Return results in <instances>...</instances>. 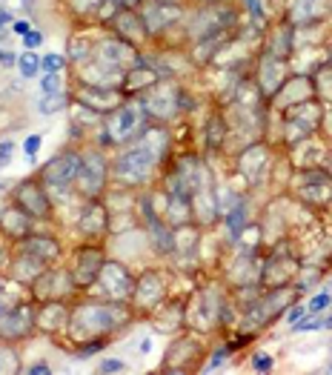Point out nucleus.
I'll use <instances>...</instances> for the list:
<instances>
[{
  "mask_svg": "<svg viewBox=\"0 0 332 375\" xmlns=\"http://www.w3.org/2000/svg\"><path fill=\"white\" fill-rule=\"evenodd\" d=\"M9 307H12V304H9V301H6V298H0V315H4V312H6V309H9Z\"/></svg>",
  "mask_w": 332,
  "mask_h": 375,
  "instance_id": "38",
  "label": "nucleus"
},
{
  "mask_svg": "<svg viewBox=\"0 0 332 375\" xmlns=\"http://www.w3.org/2000/svg\"><path fill=\"white\" fill-rule=\"evenodd\" d=\"M132 298H146V301H143V309H152V307H157V304L163 301V281H160L155 272H146V275H140V281L135 284V292H132Z\"/></svg>",
  "mask_w": 332,
  "mask_h": 375,
  "instance_id": "15",
  "label": "nucleus"
},
{
  "mask_svg": "<svg viewBox=\"0 0 332 375\" xmlns=\"http://www.w3.org/2000/svg\"><path fill=\"white\" fill-rule=\"evenodd\" d=\"M24 9H32V0H24V4H21Z\"/></svg>",
  "mask_w": 332,
  "mask_h": 375,
  "instance_id": "39",
  "label": "nucleus"
},
{
  "mask_svg": "<svg viewBox=\"0 0 332 375\" xmlns=\"http://www.w3.org/2000/svg\"><path fill=\"white\" fill-rule=\"evenodd\" d=\"M100 269H103V252H100L98 247H81V250L75 252L72 272H69L75 289H86V287H92V284L98 281Z\"/></svg>",
  "mask_w": 332,
  "mask_h": 375,
  "instance_id": "6",
  "label": "nucleus"
},
{
  "mask_svg": "<svg viewBox=\"0 0 332 375\" xmlns=\"http://www.w3.org/2000/svg\"><path fill=\"white\" fill-rule=\"evenodd\" d=\"M69 6L78 15H89V12H98L103 6V0H69Z\"/></svg>",
  "mask_w": 332,
  "mask_h": 375,
  "instance_id": "21",
  "label": "nucleus"
},
{
  "mask_svg": "<svg viewBox=\"0 0 332 375\" xmlns=\"http://www.w3.org/2000/svg\"><path fill=\"white\" fill-rule=\"evenodd\" d=\"M118 4H120L123 9H138V6L143 4V0H118Z\"/></svg>",
  "mask_w": 332,
  "mask_h": 375,
  "instance_id": "35",
  "label": "nucleus"
},
{
  "mask_svg": "<svg viewBox=\"0 0 332 375\" xmlns=\"http://www.w3.org/2000/svg\"><path fill=\"white\" fill-rule=\"evenodd\" d=\"M98 281H100V287L106 289L109 301H115V304L132 298V292H135V281H132L129 269L120 267L118 261H103V269H100Z\"/></svg>",
  "mask_w": 332,
  "mask_h": 375,
  "instance_id": "7",
  "label": "nucleus"
},
{
  "mask_svg": "<svg viewBox=\"0 0 332 375\" xmlns=\"http://www.w3.org/2000/svg\"><path fill=\"white\" fill-rule=\"evenodd\" d=\"M329 349H332V344H329Z\"/></svg>",
  "mask_w": 332,
  "mask_h": 375,
  "instance_id": "42",
  "label": "nucleus"
},
{
  "mask_svg": "<svg viewBox=\"0 0 332 375\" xmlns=\"http://www.w3.org/2000/svg\"><path fill=\"white\" fill-rule=\"evenodd\" d=\"M298 12L304 15V21H318L326 12V0H298Z\"/></svg>",
  "mask_w": 332,
  "mask_h": 375,
  "instance_id": "18",
  "label": "nucleus"
},
{
  "mask_svg": "<svg viewBox=\"0 0 332 375\" xmlns=\"http://www.w3.org/2000/svg\"><path fill=\"white\" fill-rule=\"evenodd\" d=\"M15 32H18V35H29V32H32V26H29L26 21H18V24H15Z\"/></svg>",
  "mask_w": 332,
  "mask_h": 375,
  "instance_id": "34",
  "label": "nucleus"
},
{
  "mask_svg": "<svg viewBox=\"0 0 332 375\" xmlns=\"http://www.w3.org/2000/svg\"><path fill=\"white\" fill-rule=\"evenodd\" d=\"M41 66H43L46 72H63L66 58H63V55H46V58H41Z\"/></svg>",
  "mask_w": 332,
  "mask_h": 375,
  "instance_id": "24",
  "label": "nucleus"
},
{
  "mask_svg": "<svg viewBox=\"0 0 332 375\" xmlns=\"http://www.w3.org/2000/svg\"><path fill=\"white\" fill-rule=\"evenodd\" d=\"M41 86H43L46 95H49V92H58V72H46V78L41 81Z\"/></svg>",
  "mask_w": 332,
  "mask_h": 375,
  "instance_id": "29",
  "label": "nucleus"
},
{
  "mask_svg": "<svg viewBox=\"0 0 332 375\" xmlns=\"http://www.w3.org/2000/svg\"><path fill=\"white\" fill-rule=\"evenodd\" d=\"M83 155L81 152H61L58 158H52L43 169H41V180L46 186H55V190H66V186L75 183L78 172H81Z\"/></svg>",
  "mask_w": 332,
  "mask_h": 375,
  "instance_id": "4",
  "label": "nucleus"
},
{
  "mask_svg": "<svg viewBox=\"0 0 332 375\" xmlns=\"http://www.w3.org/2000/svg\"><path fill=\"white\" fill-rule=\"evenodd\" d=\"M69 324H72V335L98 338V335L118 327V307H115V301L112 304H81V307H75Z\"/></svg>",
  "mask_w": 332,
  "mask_h": 375,
  "instance_id": "2",
  "label": "nucleus"
},
{
  "mask_svg": "<svg viewBox=\"0 0 332 375\" xmlns=\"http://www.w3.org/2000/svg\"><path fill=\"white\" fill-rule=\"evenodd\" d=\"M78 190L86 195V198H98L103 192V186L109 180V166L103 160L100 152H86L83 155V163H81V172H78Z\"/></svg>",
  "mask_w": 332,
  "mask_h": 375,
  "instance_id": "5",
  "label": "nucleus"
},
{
  "mask_svg": "<svg viewBox=\"0 0 332 375\" xmlns=\"http://www.w3.org/2000/svg\"><path fill=\"white\" fill-rule=\"evenodd\" d=\"M15 207H21L29 218H49L52 215V204H49V195L43 192V186L38 180H24L18 190H15Z\"/></svg>",
  "mask_w": 332,
  "mask_h": 375,
  "instance_id": "8",
  "label": "nucleus"
},
{
  "mask_svg": "<svg viewBox=\"0 0 332 375\" xmlns=\"http://www.w3.org/2000/svg\"><path fill=\"white\" fill-rule=\"evenodd\" d=\"M149 112L143 106V98L140 101H120L118 109L109 112L106 123H103V143H123L129 140L132 135L140 132V126L146 123Z\"/></svg>",
  "mask_w": 332,
  "mask_h": 375,
  "instance_id": "1",
  "label": "nucleus"
},
{
  "mask_svg": "<svg viewBox=\"0 0 332 375\" xmlns=\"http://www.w3.org/2000/svg\"><path fill=\"white\" fill-rule=\"evenodd\" d=\"M98 369H100V372H106V375H112V372H123V369H126V364L112 358V361H100V366H98Z\"/></svg>",
  "mask_w": 332,
  "mask_h": 375,
  "instance_id": "27",
  "label": "nucleus"
},
{
  "mask_svg": "<svg viewBox=\"0 0 332 375\" xmlns=\"http://www.w3.org/2000/svg\"><path fill=\"white\" fill-rule=\"evenodd\" d=\"M326 324L318 318V321H306V324H292V332H312V329H323Z\"/></svg>",
  "mask_w": 332,
  "mask_h": 375,
  "instance_id": "28",
  "label": "nucleus"
},
{
  "mask_svg": "<svg viewBox=\"0 0 332 375\" xmlns=\"http://www.w3.org/2000/svg\"><path fill=\"white\" fill-rule=\"evenodd\" d=\"M6 24H12V15L9 12H0V29H4Z\"/></svg>",
  "mask_w": 332,
  "mask_h": 375,
  "instance_id": "37",
  "label": "nucleus"
},
{
  "mask_svg": "<svg viewBox=\"0 0 332 375\" xmlns=\"http://www.w3.org/2000/svg\"><path fill=\"white\" fill-rule=\"evenodd\" d=\"M252 364H255V369H258V372H269V369H272V358H269V355H264V352H258Z\"/></svg>",
  "mask_w": 332,
  "mask_h": 375,
  "instance_id": "30",
  "label": "nucleus"
},
{
  "mask_svg": "<svg viewBox=\"0 0 332 375\" xmlns=\"http://www.w3.org/2000/svg\"><path fill=\"white\" fill-rule=\"evenodd\" d=\"M261 66H264V72H275V69H281L284 63H281V58H275V55L269 52V55H264ZM281 83H284V78H278L275 83H266V75H261V89H264V92H275V89H281Z\"/></svg>",
  "mask_w": 332,
  "mask_h": 375,
  "instance_id": "17",
  "label": "nucleus"
},
{
  "mask_svg": "<svg viewBox=\"0 0 332 375\" xmlns=\"http://www.w3.org/2000/svg\"><path fill=\"white\" fill-rule=\"evenodd\" d=\"M301 318H304V307H295V309L289 312V318H286V321H289V324H298Z\"/></svg>",
  "mask_w": 332,
  "mask_h": 375,
  "instance_id": "33",
  "label": "nucleus"
},
{
  "mask_svg": "<svg viewBox=\"0 0 332 375\" xmlns=\"http://www.w3.org/2000/svg\"><path fill=\"white\" fill-rule=\"evenodd\" d=\"M35 309L29 304L24 307H9L4 315H0V338L6 341H18V338H26L35 327Z\"/></svg>",
  "mask_w": 332,
  "mask_h": 375,
  "instance_id": "10",
  "label": "nucleus"
},
{
  "mask_svg": "<svg viewBox=\"0 0 332 375\" xmlns=\"http://www.w3.org/2000/svg\"><path fill=\"white\" fill-rule=\"evenodd\" d=\"M24 43H26V49H38L43 43V35L41 32H29V35H24Z\"/></svg>",
  "mask_w": 332,
  "mask_h": 375,
  "instance_id": "31",
  "label": "nucleus"
},
{
  "mask_svg": "<svg viewBox=\"0 0 332 375\" xmlns=\"http://www.w3.org/2000/svg\"><path fill=\"white\" fill-rule=\"evenodd\" d=\"M0 224H4V230H6L12 238H26V235H29V224H32V218H29L21 207H12V210L4 212Z\"/></svg>",
  "mask_w": 332,
  "mask_h": 375,
  "instance_id": "16",
  "label": "nucleus"
},
{
  "mask_svg": "<svg viewBox=\"0 0 332 375\" xmlns=\"http://www.w3.org/2000/svg\"><path fill=\"white\" fill-rule=\"evenodd\" d=\"M66 103H69V98H66L63 92H49V95L41 101V112H43V115H52V112H61Z\"/></svg>",
  "mask_w": 332,
  "mask_h": 375,
  "instance_id": "20",
  "label": "nucleus"
},
{
  "mask_svg": "<svg viewBox=\"0 0 332 375\" xmlns=\"http://www.w3.org/2000/svg\"><path fill=\"white\" fill-rule=\"evenodd\" d=\"M29 372L32 375H49L52 369H49V364H35V366H29Z\"/></svg>",
  "mask_w": 332,
  "mask_h": 375,
  "instance_id": "32",
  "label": "nucleus"
},
{
  "mask_svg": "<svg viewBox=\"0 0 332 375\" xmlns=\"http://www.w3.org/2000/svg\"><path fill=\"white\" fill-rule=\"evenodd\" d=\"M41 143H43V138H41V135H29V138L24 140V152H26V158H35V155H38V149H41Z\"/></svg>",
  "mask_w": 332,
  "mask_h": 375,
  "instance_id": "26",
  "label": "nucleus"
},
{
  "mask_svg": "<svg viewBox=\"0 0 332 375\" xmlns=\"http://www.w3.org/2000/svg\"><path fill=\"white\" fill-rule=\"evenodd\" d=\"M181 15H184V12H181V6H178V4H157V0L146 4V6H143V12H140L146 32H160V29H166L170 24H175Z\"/></svg>",
  "mask_w": 332,
  "mask_h": 375,
  "instance_id": "12",
  "label": "nucleus"
},
{
  "mask_svg": "<svg viewBox=\"0 0 332 375\" xmlns=\"http://www.w3.org/2000/svg\"><path fill=\"white\" fill-rule=\"evenodd\" d=\"M24 252L32 255L41 264H52L61 255V244L55 238H46V235H29L26 244H24Z\"/></svg>",
  "mask_w": 332,
  "mask_h": 375,
  "instance_id": "14",
  "label": "nucleus"
},
{
  "mask_svg": "<svg viewBox=\"0 0 332 375\" xmlns=\"http://www.w3.org/2000/svg\"><path fill=\"white\" fill-rule=\"evenodd\" d=\"M244 218H247L244 204H238V207H232V210H229V218H227V221H229V227H232V232H235V235L244 230Z\"/></svg>",
  "mask_w": 332,
  "mask_h": 375,
  "instance_id": "22",
  "label": "nucleus"
},
{
  "mask_svg": "<svg viewBox=\"0 0 332 375\" xmlns=\"http://www.w3.org/2000/svg\"><path fill=\"white\" fill-rule=\"evenodd\" d=\"M112 29H115V35H118L120 41H126V43H132V46L143 43L146 35H149L146 26H143V18L138 15V9H123V6L115 12Z\"/></svg>",
  "mask_w": 332,
  "mask_h": 375,
  "instance_id": "11",
  "label": "nucleus"
},
{
  "mask_svg": "<svg viewBox=\"0 0 332 375\" xmlns=\"http://www.w3.org/2000/svg\"><path fill=\"white\" fill-rule=\"evenodd\" d=\"M329 304H332V295H329V292H318V295L309 301L306 309H309V312H321V309H326Z\"/></svg>",
  "mask_w": 332,
  "mask_h": 375,
  "instance_id": "25",
  "label": "nucleus"
},
{
  "mask_svg": "<svg viewBox=\"0 0 332 375\" xmlns=\"http://www.w3.org/2000/svg\"><path fill=\"white\" fill-rule=\"evenodd\" d=\"M18 369V355L12 349H0V372H15Z\"/></svg>",
  "mask_w": 332,
  "mask_h": 375,
  "instance_id": "23",
  "label": "nucleus"
},
{
  "mask_svg": "<svg viewBox=\"0 0 332 375\" xmlns=\"http://www.w3.org/2000/svg\"><path fill=\"white\" fill-rule=\"evenodd\" d=\"M106 227H109V215H106L103 204H100L98 198H89V201H86V207L81 210L78 230H81L86 238H98V235H103V232H106Z\"/></svg>",
  "mask_w": 332,
  "mask_h": 375,
  "instance_id": "13",
  "label": "nucleus"
},
{
  "mask_svg": "<svg viewBox=\"0 0 332 375\" xmlns=\"http://www.w3.org/2000/svg\"><path fill=\"white\" fill-rule=\"evenodd\" d=\"M0 58H4V52H0Z\"/></svg>",
  "mask_w": 332,
  "mask_h": 375,
  "instance_id": "41",
  "label": "nucleus"
},
{
  "mask_svg": "<svg viewBox=\"0 0 332 375\" xmlns=\"http://www.w3.org/2000/svg\"><path fill=\"white\" fill-rule=\"evenodd\" d=\"M155 163H157V155L149 149V146H132V149H126L115 163H112V172H115V178L118 180H123V183H129V186H138V183H143L146 178H149V172L155 169Z\"/></svg>",
  "mask_w": 332,
  "mask_h": 375,
  "instance_id": "3",
  "label": "nucleus"
},
{
  "mask_svg": "<svg viewBox=\"0 0 332 375\" xmlns=\"http://www.w3.org/2000/svg\"><path fill=\"white\" fill-rule=\"evenodd\" d=\"M92 58L100 61V63H106V66H115V69H123V66H129V63H140L135 46L126 43V41H120L118 35L109 38V41H100V43L92 49Z\"/></svg>",
  "mask_w": 332,
  "mask_h": 375,
  "instance_id": "9",
  "label": "nucleus"
},
{
  "mask_svg": "<svg viewBox=\"0 0 332 375\" xmlns=\"http://www.w3.org/2000/svg\"><path fill=\"white\" fill-rule=\"evenodd\" d=\"M4 163H9V158H6V155H0V166H4Z\"/></svg>",
  "mask_w": 332,
  "mask_h": 375,
  "instance_id": "40",
  "label": "nucleus"
},
{
  "mask_svg": "<svg viewBox=\"0 0 332 375\" xmlns=\"http://www.w3.org/2000/svg\"><path fill=\"white\" fill-rule=\"evenodd\" d=\"M0 63H4V66H12V63H18V58H15V55H9V52H4V58H0Z\"/></svg>",
  "mask_w": 332,
  "mask_h": 375,
  "instance_id": "36",
  "label": "nucleus"
},
{
  "mask_svg": "<svg viewBox=\"0 0 332 375\" xmlns=\"http://www.w3.org/2000/svg\"><path fill=\"white\" fill-rule=\"evenodd\" d=\"M18 69H21L24 78H35V75L41 72V58L29 49V52H24V55L18 58Z\"/></svg>",
  "mask_w": 332,
  "mask_h": 375,
  "instance_id": "19",
  "label": "nucleus"
}]
</instances>
